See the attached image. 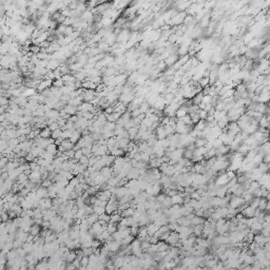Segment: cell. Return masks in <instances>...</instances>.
<instances>
[{"label":"cell","instance_id":"obj_33","mask_svg":"<svg viewBox=\"0 0 270 270\" xmlns=\"http://www.w3.org/2000/svg\"><path fill=\"white\" fill-rule=\"evenodd\" d=\"M133 241H134V235L130 234V235L126 236V238H124L121 240V246H129V245H131V243Z\"/></svg>","mask_w":270,"mask_h":270},{"label":"cell","instance_id":"obj_12","mask_svg":"<svg viewBox=\"0 0 270 270\" xmlns=\"http://www.w3.org/2000/svg\"><path fill=\"white\" fill-rule=\"evenodd\" d=\"M100 173H102V175H104V177L108 178V180L110 177H112V176H114L113 169H112V167L110 168V166H104V168L100 170Z\"/></svg>","mask_w":270,"mask_h":270},{"label":"cell","instance_id":"obj_39","mask_svg":"<svg viewBox=\"0 0 270 270\" xmlns=\"http://www.w3.org/2000/svg\"><path fill=\"white\" fill-rule=\"evenodd\" d=\"M88 265H89V255L82 256L80 261V269H85Z\"/></svg>","mask_w":270,"mask_h":270},{"label":"cell","instance_id":"obj_3","mask_svg":"<svg viewBox=\"0 0 270 270\" xmlns=\"http://www.w3.org/2000/svg\"><path fill=\"white\" fill-rule=\"evenodd\" d=\"M29 180H30L32 182H34V184H39V182H41V180H42L41 172H40V171L33 170L32 173L29 175Z\"/></svg>","mask_w":270,"mask_h":270},{"label":"cell","instance_id":"obj_36","mask_svg":"<svg viewBox=\"0 0 270 270\" xmlns=\"http://www.w3.org/2000/svg\"><path fill=\"white\" fill-rule=\"evenodd\" d=\"M46 150L48 151V152H51V153H53V154H57V152H58V146L56 145L55 143H50V145L48 146L46 148Z\"/></svg>","mask_w":270,"mask_h":270},{"label":"cell","instance_id":"obj_11","mask_svg":"<svg viewBox=\"0 0 270 270\" xmlns=\"http://www.w3.org/2000/svg\"><path fill=\"white\" fill-rule=\"evenodd\" d=\"M36 194L39 199H44V197H49V189L43 186H39L36 191Z\"/></svg>","mask_w":270,"mask_h":270},{"label":"cell","instance_id":"obj_44","mask_svg":"<svg viewBox=\"0 0 270 270\" xmlns=\"http://www.w3.org/2000/svg\"><path fill=\"white\" fill-rule=\"evenodd\" d=\"M53 85L54 87H56V88H61V87H63L65 85V81L63 80V79H55V80L53 81Z\"/></svg>","mask_w":270,"mask_h":270},{"label":"cell","instance_id":"obj_50","mask_svg":"<svg viewBox=\"0 0 270 270\" xmlns=\"http://www.w3.org/2000/svg\"><path fill=\"white\" fill-rule=\"evenodd\" d=\"M83 155V152H82V149H79V150H76L75 151V156H74V158L76 159L77 162H78L79 159L81 158V156Z\"/></svg>","mask_w":270,"mask_h":270},{"label":"cell","instance_id":"obj_5","mask_svg":"<svg viewBox=\"0 0 270 270\" xmlns=\"http://www.w3.org/2000/svg\"><path fill=\"white\" fill-rule=\"evenodd\" d=\"M118 209V201L116 202H111L109 201L108 204L106 205V212L108 214H112L113 212H115Z\"/></svg>","mask_w":270,"mask_h":270},{"label":"cell","instance_id":"obj_29","mask_svg":"<svg viewBox=\"0 0 270 270\" xmlns=\"http://www.w3.org/2000/svg\"><path fill=\"white\" fill-rule=\"evenodd\" d=\"M60 145H63V147H65V150H67V151H68V150H72V149L74 148V146H75L74 143H72V141H70L69 138H67V139H63V141H61V143H60Z\"/></svg>","mask_w":270,"mask_h":270},{"label":"cell","instance_id":"obj_46","mask_svg":"<svg viewBox=\"0 0 270 270\" xmlns=\"http://www.w3.org/2000/svg\"><path fill=\"white\" fill-rule=\"evenodd\" d=\"M150 246H151V243L148 242V241H143V242H141V249H143V252L147 251V250L150 248Z\"/></svg>","mask_w":270,"mask_h":270},{"label":"cell","instance_id":"obj_34","mask_svg":"<svg viewBox=\"0 0 270 270\" xmlns=\"http://www.w3.org/2000/svg\"><path fill=\"white\" fill-rule=\"evenodd\" d=\"M116 128V122L107 121L106 125L104 126V131H114Z\"/></svg>","mask_w":270,"mask_h":270},{"label":"cell","instance_id":"obj_27","mask_svg":"<svg viewBox=\"0 0 270 270\" xmlns=\"http://www.w3.org/2000/svg\"><path fill=\"white\" fill-rule=\"evenodd\" d=\"M41 228L42 227L40 226V225L34 224L32 227H31L30 233L31 234H33V235H38V234H40V232H41Z\"/></svg>","mask_w":270,"mask_h":270},{"label":"cell","instance_id":"obj_52","mask_svg":"<svg viewBox=\"0 0 270 270\" xmlns=\"http://www.w3.org/2000/svg\"><path fill=\"white\" fill-rule=\"evenodd\" d=\"M266 211H267V212H269V211H270V199H268V201H267V206H266Z\"/></svg>","mask_w":270,"mask_h":270},{"label":"cell","instance_id":"obj_41","mask_svg":"<svg viewBox=\"0 0 270 270\" xmlns=\"http://www.w3.org/2000/svg\"><path fill=\"white\" fill-rule=\"evenodd\" d=\"M260 202H261V197H257V196H254L253 199H252V201L249 203L250 206H252L253 208H259V205H260Z\"/></svg>","mask_w":270,"mask_h":270},{"label":"cell","instance_id":"obj_19","mask_svg":"<svg viewBox=\"0 0 270 270\" xmlns=\"http://www.w3.org/2000/svg\"><path fill=\"white\" fill-rule=\"evenodd\" d=\"M81 138V132L80 131H78V130H75L73 133H72V135H71V137H70V141H72V143H77L79 141V139Z\"/></svg>","mask_w":270,"mask_h":270},{"label":"cell","instance_id":"obj_8","mask_svg":"<svg viewBox=\"0 0 270 270\" xmlns=\"http://www.w3.org/2000/svg\"><path fill=\"white\" fill-rule=\"evenodd\" d=\"M263 223L259 222V221H255V222L253 223V224L250 226V230H251V232H253L254 234H256V233H261L262 230H263Z\"/></svg>","mask_w":270,"mask_h":270},{"label":"cell","instance_id":"obj_48","mask_svg":"<svg viewBox=\"0 0 270 270\" xmlns=\"http://www.w3.org/2000/svg\"><path fill=\"white\" fill-rule=\"evenodd\" d=\"M130 229H131V234L134 236H137V234H138V231H139V226H132L130 227Z\"/></svg>","mask_w":270,"mask_h":270},{"label":"cell","instance_id":"obj_35","mask_svg":"<svg viewBox=\"0 0 270 270\" xmlns=\"http://www.w3.org/2000/svg\"><path fill=\"white\" fill-rule=\"evenodd\" d=\"M107 229H108V231L111 233V234H113L115 231L118 230V226H117V224H116V223L109 222L108 223V226H107Z\"/></svg>","mask_w":270,"mask_h":270},{"label":"cell","instance_id":"obj_4","mask_svg":"<svg viewBox=\"0 0 270 270\" xmlns=\"http://www.w3.org/2000/svg\"><path fill=\"white\" fill-rule=\"evenodd\" d=\"M149 163H150V168L159 169V167L162 166V164L164 163V159H163V157H157L155 155H153Z\"/></svg>","mask_w":270,"mask_h":270},{"label":"cell","instance_id":"obj_40","mask_svg":"<svg viewBox=\"0 0 270 270\" xmlns=\"http://www.w3.org/2000/svg\"><path fill=\"white\" fill-rule=\"evenodd\" d=\"M63 130H61V128H59V129H57V130H55V131H53L52 132V138H54L56 141V139H58L59 137H61L63 136Z\"/></svg>","mask_w":270,"mask_h":270},{"label":"cell","instance_id":"obj_20","mask_svg":"<svg viewBox=\"0 0 270 270\" xmlns=\"http://www.w3.org/2000/svg\"><path fill=\"white\" fill-rule=\"evenodd\" d=\"M207 138L204 136H199L196 137L195 141H194V145H195L196 148H199V147H204V146L207 143Z\"/></svg>","mask_w":270,"mask_h":270},{"label":"cell","instance_id":"obj_49","mask_svg":"<svg viewBox=\"0 0 270 270\" xmlns=\"http://www.w3.org/2000/svg\"><path fill=\"white\" fill-rule=\"evenodd\" d=\"M50 129H51V131L53 132V131H55V130H57V129H59L60 128V126H59V124H58L57 121H54V122H52L51 125L50 126H48Z\"/></svg>","mask_w":270,"mask_h":270},{"label":"cell","instance_id":"obj_18","mask_svg":"<svg viewBox=\"0 0 270 270\" xmlns=\"http://www.w3.org/2000/svg\"><path fill=\"white\" fill-rule=\"evenodd\" d=\"M82 88L85 90H96L97 85L91 80H85L82 81Z\"/></svg>","mask_w":270,"mask_h":270},{"label":"cell","instance_id":"obj_54","mask_svg":"<svg viewBox=\"0 0 270 270\" xmlns=\"http://www.w3.org/2000/svg\"><path fill=\"white\" fill-rule=\"evenodd\" d=\"M269 265H270V259H269Z\"/></svg>","mask_w":270,"mask_h":270},{"label":"cell","instance_id":"obj_10","mask_svg":"<svg viewBox=\"0 0 270 270\" xmlns=\"http://www.w3.org/2000/svg\"><path fill=\"white\" fill-rule=\"evenodd\" d=\"M61 61L58 59H54V58H52V59L49 60V63H48V67H46V69L48 70H52V71H54V70H56L57 68L60 67V65H61Z\"/></svg>","mask_w":270,"mask_h":270},{"label":"cell","instance_id":"obj_14","mask_svg":"<svg viewBox=\"0 0 270 270\" xmlns=\"http://www.w3.org/2000/svg\"><path fill=\"white\" fill-rule=\"evenodd\" d=\"M187 114H189L188 113V107L185 106V104H182V106H180V108L177 109L175 116L177 118H182V117H184V116L187 115Z\"/></svg>","mask_w":270,"mask_h":270},{"label":"cell","instance_id":"obj_38","mask_svg":"<svg viewBox=\"0 0 270 270\" xmlns=\"http://www.w3.org/2000/svg\"><path fill=\"white\" fill-rule=\"evenodd\" d=\"M164 127H165V131H166V134L168 137L171 136V135H173L174 133H176L175 128L172 127L171 125H166V126H164Z\"/></svg>","mask_w":270,"mask_h":270},{"label":"cell","instance_id":"obj_9","mask_svg":"<svg viewBox=\"0 0 270 270\" xmlns=\"http://www.w3.org/2000/svg\"><path fill=\"white\" fill-rule=\"evenodd\" d=\"M253 242H255L260 247H264V245L266 244V238L262 233H256V234H254Z\"/></svg>","mask_w":270,"mask_h":270},{"label":"cell","instance_id":"obj_2","mask_svg":"<svg viewBox=\"0 0 270 270\" xmlns=\"http://www.w3.org/2000/svg\"><path fill=\"white\" fill-rule=\"evenodd\" d=\"M255 211H256V208H253L252 206L248 205V206H246V207H245L244 209L241 211V212L243 213V215H244L245 217L249 219V217L255 216Z\"/></svg>","mask_w":270,"mask_h":270},{"label":"cell","instance_id":"obj_7","mask_svg":"<svg viewBox=\"0 0 270 270\" xmlns=\"http://www.w3.org/2000/svg\"><path fill=\"white\" fill-rule=\"evenodd\" d=\"M139 176H141L139 169L135 168V167H133V168H132L131 170L128 172V174H127V178H128V180H137Z\"/></svg>","mask_w":270,"mask_h":270},{"label":"cell","instance_id":"obj_21","mask_svg":"<svg viewBox=\"0 0 270 270\" xmlns=\"http://www.w3.org/2000/svg\"><path fill=\"white\" fill-rule=\"evenodd\" d=\"M193 229V234L195 236H203V230H204V225H195V226H192Z\"/></svg>","mask_w":270,"mask_h":270},{"label":"cell","instance_id":"obj_1","mask_svg":"<svg viewBox=\"0 0 270 270\" xmlns=\"http://www.w3.org/2000/svg\"><path fill=\"white\" fill-rule=\"evenodd\" d=\"M106 244L108 245L109 249H110V251L112 253H116V252H118L121 249V242L120 241L112 240V241H109V242H106Z\"/></svg>","mask_w":270,"mask_h":270},{"label":"cell","instance_id":"obj_51","mask_svg":"<svg viewBox=\"0 0 270 270\" xmlns=\"http://www.w3.org/2000/svg\"><path fill=\"white\" fill-rule=\"evenodd\" d=\"M72 133H73V132H72L71 130H65V131L63 132V137L65 139L70 138V137H71V135H72Z\"/></svg>","mask_w":270,"mask_h":270},{"label":"cell","instance_id":"obj_28","mask_svg":"<svg viewBox=\"0 0 270 270\" xmlns=\"http://www.w3.org/2000/svg\"><path fill=\"white\" fill-rule=\"evenodd\" d=\"M93 211H94V213H96V214L100 215V214H102V213L106 212V207H104V206H102V205H93Z\"/></svg>","mask_w":270,"mask_h":270},{"label":"cell","instance_id":"obj_16","mask_svg":"<svg viewBox=\"0 0 270 270\" xmlns=\"http://www.w3.org/2000/svg\"><path fill=\"white\" fill-rule=\"evenodd\" d=\"M63 110H65V111L71 116L72 115H76L77 112H78V108H77V107L72 106V104H68L67 106L63 108Z\"/></svg>","mask_w":270,"mask_h":270},{"label":"cell","instance_id":"obj_53","mask_svg":"<svg viewBox=\"0 0 270 270\" xmlns=\"http://www.w3.org/2000/svg\"><path fill=\"white\" fill-rule=\"evenodd\" d=\"M266 199H270V191H269V193H268V195L266 196Z\"/></svg>","mask_w":270,"mask_h":270},{"label":"cell","instance_id":"obj_37","mask_svg":"<svg viewBox=\"0 0 270 270\" xmlns=\"http://www.w3.org/2000/svg\"><path fill=\"white\" fill-rule=\"evenodd\" d=\"M125 150L121 148H117V149H114V150L110 151V154L114 155L115 157H118V156H124L125 155Z\"/></svg>","mask_w":270,"mask_h":270},{"label":"cell","instance_id":"obj_6","mask_svg":"<svg viewBox=\"0 0 270 270\" xmlns=\"http://www.w3.org/2000/svg\"><path fill=\"white\" fill-rule=\"evenodd\" d=\"M155 135H156L157 139H164V138H167V137H168L166 134V131H165V127L162 125V124L155 129Z\"/></svg>","mask_w":270,"mask_h":270},{"label":"cell","instance_id":"obj_47","mask_svg":"<svg viewBox=\"0 0 270 270\" xmlns=\"http://www.w3.org/2000/svg\"><path fill=\"white\" fill-rule=\"evenodd\" d=\"M79 184H80V180H79V178L77 177V176H74V177L72 178V180H70V185L74 186V187L78 186Z\"/></svg>","mask_w":270,"mask_h":270},{"label":"cell","instance_id":"obj_15","mask_svg":"<svg viewBox=\"0 0 270 270\" xmlns=\"http://www.w3.org/2000/svg\"><path fill=\"white\" fill-rule=\"evenodd\" d=\"M115 158L116 157L112 154H110V155L106 154V155H104V156H102V159L104 160L106 166H111V165H113L114 162H115Z\"/></svg>","mask_w":270,"mask_h":270},{"label":"cell","instance_id":"obj_32","mask_svg":"<svg viewBox=\"0 0 270 270\" xmlns=\"http://www.w3.org/2000/svg\"><path fill=\"white\" fill-rule=\"evenodd\" d=\"M130 141H131L130 138H119V148L124 149L125 152H127L128 145H129Z\"/></svg>","mask_w":270,"mask_h":270},{"label":"cell","instance_id":"obj_17","mask_svg":"<svg viewBox=\"0 0 270 270\" xmlns=\"http://www.w3.org/2000/svg\"><path fill=\"white\" fill-rule=\"evenodd\" d=\"M147 229H148V234L152 236V235H154L155 232H156V231L159 229V226L155 224L154 222H151L150 224L147 226Z\"/></svg>","mask_w":270,"mask_h":270},{"label":"cell","instance_id":"obj_25","mask_svg":"<svg viewBox=\"0 0 270 270\" xmlns=\"http://www.w3.org/2000/svg\"><path fill=\"white\" fill-rule=\"evenodd\" d=\"M134 212H135V209H133L132 207H129L127 209H125V210H122L120 214H121V217H130L133 216Z\"/></svg>","mask_w":270,"mask_h":270},{"label":"cell","instance_id":"obj_31","mask_svg":"<svg viewBox=\"0 0 270 270\" xmlns=\"http://www.w3.org/2000/svg\"><path fill=\"white\" fill-rule=\"evenodd\" d=\"M199 85H201L203 89L207 88L208 85H210V78H209V76H206L205 75V76L199 81Z\"/></svg>","mask_w":270,"mask_h":270},{"label":"cell","instance_id":"obj_22","mask_svg":"<svg viewBox=\"0 0 270 270\" xmlns=\"http://www.w3.org/2000/svg\"><path fill=\"white\" fill-rule=\"evenodd\" d=\"M205 221H206L205 217L195 215V216L191 219V226H195V225H204Z\"/></svg>","mask_w":270,"mask_h":270},{"label":"cell","instance_id":"obj_23","mask_svg":"<svg viewBox=\"0 0 270 270\" xmlns=\"http://www.w3.org/2000/svg\"><path fill=\"white\" fill-rule=\"evenodd\" d=\"M17 182H18L19 184L24 185V187H26V184L29 182V175L24 173V172H22V173L19 174L18 177H17Z\"/></svg>","mask_w":270,"mask_h":270},{"label":"cell","instance_id":"obj_24","mask_svg":"<svg viewBox=\"0 0 270 270\" xmlns=\"http://www.w3.org/2000/svg\"><path fill=\"white\" fill-rule=\"evenodd\" d=\"M98 214H96V213H91V214H89V215H87V221H88V223H89V225L90 226H92L93 224H95V223L98 221Z\"/></svg>","mask_w":270,"mask_h":270},{"label":"cell","instance_id":"obj_42","mask_svg":"<svg viewBox=\"0 0 270 270\" xmlns=\"http://www.w3.org/2000/svg\"><path fill=\"white\" fill-rule=\"evenodd\" d=\"M199 118H201V119L206 120L208 116H209V113H208V111H206L205 109H199Z\"/></svg>","mask_w":270,"mask_h":270},{"label":"cell","instance_id":"obj_30","mask_svg":"<svg viewBox=\"0 0 270 270\" xmlns=\"http://www.w3.org/2000/svg\"><path fill=\"white\" fill-rule=\"evenodd\" d=\"M40 136L43 137V138H50L52 136V131L51 129L49 127H46L43 129H41V132H40Z\"/></svg>","mask_w":270,"mask_h":270},{"label":"cell","instance_id":"obj_26","mask_svg":"<svg viewBox=\"0 0 270 270\" xmlns=\"http://www.w3.org/2000/svg\"><path fill=\"white\" fill-rule=\"evenodd\" d=\"M61 79H63V80L65 81V83H68V82H76V81H77V79H76V77H75V75H72V74H65V75H63Z\"/></svg>","mask_w":270,"mask_h":270},{"label":"cell","instance_id":"obj_43","mask_svg":"<svg viewBox=\"0 0 270 270\" xmlns=\"http://www.w3.org/2000/svg\"><path fill=\"white\" fill-rule=\"evenodd\" d=\"M178 119L182 120L184 124H186V125H193V122H192V119H191V117H190L189 114H187V115L184 116V117H182V118H178Z\"/></svg>","mask_w":270,"mask_h":270},{"label":"cell","instance_id":"obj_13","mask_svg":"<svg viewBox=\"0 0 270 270\" xmlns=\"http://www.w3.org/2000/svg\"><path fill=\"white\" fill-rule=\"evenodd\" d=\"M171 203L172 205H182L184 204V196L180 193H177L175 195L171 196Z\"/></svg>","mask_w":270,"mask_h":270},{"label":"cell","instance_id":"obj_45","mask_svg":"<svg viewBox=\"0 0 270 270\" xmlns=\"http://www.w3.org/2000/svg\"><path fill=\"white\" fill-rule=\"evenodd\" d=\"M89 159H90V157H88L87 155L83 154L82 156H81V158L78 160V163L81 165H87V166H89Z\"/></svg>","mask_w":270,"mask_h":270}]
</instances>
